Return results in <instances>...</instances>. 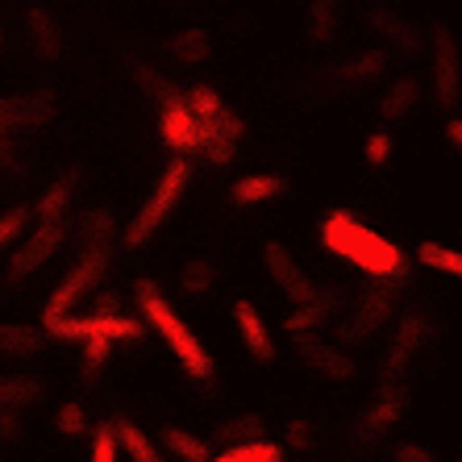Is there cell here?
<instances>
[{
  "label": "cell",
  "instance_id": "obj_34",
  "mask_svg": "<svg viewBox=\"0 0 462 462\" xmlns=\"http://www.w3.org/2000/svg\"><path fill=\"white\" fill-rule=\"evenodd\" d=\"M54 425H59V433H67V438H79V433H88L84 404H76V400H63V404L54 409Z\"/></svg>",
  "mask_w": 462,
  "mask_h": 462
},
{
  "label": "cell",
  "instance_id": "obj_35",
  "mask_svg": "<svg viewBox=\"0 0 462 462\" xmlns=\"http://www.w3.org/2000/svg\"><path fill=\"white\" fill-rule=\"evenodd\" d=\"M30 221H33L30 205H17V208H9V213H0V250H9V242H17Z\"/></svg>",
  "mask_w": 462,
  "mask_h": 462
},
{
  "label": "cell",
  "instance_id": "obj_40",
  "mask_svg": "<svg viewBox=\"0 0 462 462\" xmlns=\"http://www.w3.org/2000/svg\"><path fill=\"white\" fill-rule=\"evenodd\" d=\"M446 142H450L454 151L462 154V117H450V121H446Z\"/></svg>",
  "mask_w": 462,
  "mask_h": 462
},
{
  "label": "cell",
  "instance_id": "obj_7",
  "mask_svg": "<svg viewBox=\"0 0 462 462\" xmlns=\"http://www.w3.org/2000/svg\"><path fill=\"white\" fill-rule=\"evenodd\" d=\"M366 30L379 38V51L383 54H396V59H420V54H430V30H420L412 17L404 13L387 9V5H371L363 13Z\"/></svg>",
  "mask_w": 462,
  "mask_h": 462
},
{
  "label": "cell",
  "instance_id": "obj_14",
  "mask_svg": "<svg viewBox=\"0 0 462 462\" xmlns=\"http://www.w3.org/2000/svg\"><path fill=\"white\" fill-rule=\"evenodd\" d=\"M425 97H430V84H425L420 76H412V71L392 76L383 84V92H379V100H375V117L383 121V129L404 125V121H412L420 113Z\"/></svg>",
  "mask_w": 462,
  "mask_h": 462
},
{
  "label": "cell",
  "instance_id": "obj_6",
  "mask_svg": "<svg viewBox=\"0 0 462 462\" xmlns=\"http://www.w3.org/2000/svg\"><path fill=\"white\" fill-rule=\"evenodd\" d=\"M54 117V100L46 92L30 97H0V171H22L17 159V134L38 129Z\"/></svg>",
  "mask_w": 462,
  "mask_h": 462
},
{
  "label": "cell",
  "instance_id": "obj_24",
  "mask_svg": "<svg viewBox=\"0 0 462 462\" xmlns=\"http://www.w3.org/2000/svg\"><path fill=\"white\" fill-rule=\"evenodd\" d=\"M25 25H30V38L42 59H59V54H63V30H59V22H54L46 9L33 5V9L25 13Z\"/></svg>",
  "mask_w": 462,
  "mask_h": 462
},
{
  "label": "cell",
  "instance_id": "obj_32",
  "mask_svg": "<svg viewBox=\"0 0 462 462\" xmlns=\"http://www.w3.org/2000/svg\"><path fill=\"white\" fill-rule=\"evenodd\" d=\"M42 383L30 375H0V409H13V404H25V400H38Z\"/></svg>",
  "mask_w": 462,
  "mask_h": 462
},
{
  "label": "cell",
  "instance_id": "obj_13",
  "mask_svg": "<svg viewBox=\"0 0 462 462\" xmlns=\"http://www.w3.org/2000/svg\"><path fill=\"white\" fill-rule=\"evenodd\" d=\"M409 400L412 392L404 383H392V387H379L375 396H371V404H366L363 412H358V441H383L396 433V425L404 420V412H409Z\"/></svg>",
  "mask_w": 462,
  "mask_h": 462
},
{
  "label": "cell",
  "instance_id": "obj_39",
  "mask_svg": "<svg viewBox=\"0 0 462 462\" xmlns=\"http://www.w3.org/2000/svg\"><path fill=\"white\" fill-rule=\"evenodd\" d=\"M105 358H108V342H100V337L84 342V363H88V371H97V366H105Z\"/></svg>",
  "mask_w": 462,
  "mask_h": 462
},
{
  "label": "cell",
  "instance_id": "obj_33",
  "mask_svg": "<svg viewBox=\"0 0 462 462\" xmlns=\"http://www.w3.org/2000/svg\"><path fill=\"white\" fill-rule=\"evenodd\" d=\"M392 154H396V138L387 134V129H375V134H366V142H363V162L366 167H387L392 162Z\"/></svg>",
  "mask_w": 462,
  "mask_h": 462
},
{
  "label": "cell",
  "instance_id": "obj_12",
  "mask_svg": "<svg viewBox=\"0 0 462 462\" xmlns=\"http://www.w3.org/2000/svg\"><path fill=\"white\" fill-rule=\"evenodd\" d=\"M142 329L146 325L134 321V317H121V312H92V317H59V321H42V334L51 337H79V342H92V337H100V342H113V337H142Z\"/></svg>",
  "mask_w": 462,
  "mask_h": 462
},
{
  "label": "cell",
  "instance_id": "obj_19",
  "mask_svg": "<svg viewBox=\"0 0 462 462\" xmlns=\"http://www.w3.org/2000/svg\"><path fill=\"white\" fill-rule=\"evenodd\" d=\"M288 192V180L283 175H242V180L229 188V200L234 205H267V200H280Z\"/></svg>",
  "mask_w": 462,
  "mask_h": 462
},
{
  "label": "cell",
  "instance_id": "obj_38",
  "mask_svg": "<svg viewBox=\"0 0 462 462\" xmlns=\"http://www.w3.org/2000/svg\"><path fill=\"white\" fill-rule=\"evenodd\" d=\"M288 446H296V450H309V446H312V425L304 417H291L288 420Z\"/></svg>",
  "mask_w": 462,
  "mask_h": 462
},
{
  "label": "cell",
  "instance_id": "obj_28",
  "mask_svg": "<svg viewBox=\"0 0 462 462\" xmlns=\"http://www.w3.org/2000/svg\"><path fill=\"white\" fill-rule=\"evenodd\" d=\"M113 425H117V446L129 454V462H162V454L154 450V441L138 425H129L125 417H113Z\"/></svg>",
  "mask_w": 462,
  "mask_h": 462
},
{
  "label": "cell",
  "instance_id": "obj_11",
  "mask_svg": "<svg viewBox=\"0 0 462 462\" xmlns=\"http://www.w3.org/2000/svg\"><path fill=\"white\" fill-rule=\"evenodd\" d=\"M263 267H267L271 283L291 300V309H300V304H312L325 296V291L317 288V280L296 263V254H291L283 242H263Z\"/></svg>",
  "mask_w": 462,
  "mask_h": 462
},
{
  "label": "cell",
  "instance_id": "obj_42",
  "mask_svg": "<svg viewBox=\"0 0 462 462\" xmlns=\"http://www.w3.org/2000/svg\"><path fill=\"white\" fill-rule=\"evenodd\" d=\"M454 462H462V454H458V458H454Z\"/></svg>",
  "mask_w": 462,
  "mask_h": 462
},
{
  "label": "cell",
  "instance_id": "obj_26",
  "mask_svg": "<svg viewBox=\"0 0 462 462\" xmlns=\"http://www.w3.org/2000/svg\"><path fill=\"white\" fill-rule=\"evenodd\" d=\"M180 288L188 291V296H208V291L217 288V263L205 254H196L188 258L180 267Z\"/></svg>",
  "mask_w": 462,
  "mask_h": 462
},
{
  "label": "cell",
  "instance_id": "obj_25",
  "mask_svg": "<svg viewBox=\"0 0 462 462\" xmlns=\"http://www.w3.org/2000/svg\"><path fill=\"white\" fill-rule=\"evenodd\" d=\"M217 438L229 446H246V441H267V420L258 417V412H242V417H229L217 425Z\"/></svg>",
  "mask_w": 462,
  "mask_h": 462
},
{
  "label": "cell",
  "instance_id": "obj_23",
  "mask_svg": "<svg viewBox=\"0 0 462 462\" xmlns=\"http://www.w3.org/2000/svg\"><path fill=\"white\" fill-rule=\"evenodd\" d=\"M329 317H334V296H321V300L291 309L288 317H283V329H288L291 337H309V334H317Z\"/></svg>",
  "mask_w": 462,
  "mask_h": 462
},
{
  "label": "cell",
  "instance_id": "obj_5",
  "mask_svg": "<svg viewBox=\"0 0 462 462\" xmlns=\"http://www.w3.org/2000/svg\"><path fill=\"white\" fill-rule=\"evenodd\" d=\"M396 304H400L396 280H371L363 291H358L355 312L337 325V346H346V350H350V346H366L392 317H396Z\"/></svg>",
  "mask_w": 462,
  "mask_h": 462
},
{
  "label": "cell",
  "instance_id": "obj_31",
  "mask_svg": "<svg viewBox=\"0 0 462 462\" xmlns=\"http://www.w3.org/2000/svg\"><path fill=\"white\" fill-rule=\"evenodd\" d=\"M280 441H246V446H229V450L213 454V462H283Z\"/></svg>",
  "mask_w": 462,
  "mask_h": 462
},
{
  "label": "cell",
  "instance_id": "obj_21",
  "mask_svg": "<svg viewBox=\"0 0 462 462\" xmlns=\"http://www.w3.org/2000/svg\"><path fill=\"white\" fill-rule=\"evenodd\" d=\"M167 51H171L180 63H205V59H213V33H208L205 25H188V30L167 38Z\"/></svg>",
  "mask_w": 462,
  "mask_h": 462
},
{
  "label": "cell",
  "instance_id": "obj_1",
  "mask_svg": "<svg viewBox=\"0 0 462 462\" xmlns=\"http://www.w3.org/2000/svg\"><path fill=\"white\" fill-rule=\"evenodd\" d=\"M321 246L325 254H337L342 263L358 267L371 280L404 283V275H409V254L396 242H387L383 234H375L371 226H363L350 208H329L321 217Z\"/></svg>",
  "mask_w": 462,
  "mask_h": 462
},
{
  "label": "cell",
  "instance_id": "obj_36",
  "mask_svg": "<svg viewBox=\"0 0 462 462\" xmlns=\"http://www.w3.org/2000/svg\"><path fill=\"white\" fill-rule=\"evenodd\" d=\"M117 425L113 420H105V425H97V433H92V462H117Z\"/></svg>",
  "mask_w": 462,
  "mask_h": 462
},
{
  "label": "cell",
  "instance_id": "obj_27",
  "mask_svg": "<svg viewBox=\"0 0 462 462\" xmlns=\"http://www.w3.org/2000/svg\"><path fill=\"white\" fill-rule=\"evenodd\" d=\"M162 446L180 462H213V450H208L205 438H196V433H188V430H175V425L162 430Z\"/></svg>",
  "mask_w": 462,
  "mask_h": 462
},
{
  "label": "cell",
  "instance_id": "obj_8",
  "mask_svg": "<svg viewBox=\"0 0 462 462\" xmlns=\"http://www.w3.org/2000/svg\"><path fill=\"white\" fill-rule=\"evenodd\" d=\"M105 271H108V246H84L79 263L67 271L63 280H59V288L51 291L42 321H59V317H71V309H76L79 296H88L92 288H100Z\"/></svg>",
  "mask_w": 462,
  "mask_h": 462
},
{
  "label": "cell",
  "instance_id": "obj_10",
  "mask_svg": "<svg viewBox=\"0 0 462 462\" xmlns=\"http://www.w3.org/2000/svg\"><path fill=\"white\" fill-rule=\"evenodd\" d=\"M296 358H300V366L309 375L325 379V383H355V379L363 375L358 358L350 355L346 346L325 342V337H317V334L296 337Z\"/></svg>",
  "mask_w": 462,
  "mask_h": 462
},
{
  "label": "cell",
  "instance_id": "obj_16",
  "mask_svg": "<svg viewBox=\"0 0 462 462\" xmlns=\"http://www.w3.org/2000/svg\"><path fill=\"white\" fill-rule=\"evenodd\" d=\"M234 325H237V334H242V342H246V350H250V358H254V363L271 366L275 358H280L275 334L267 329L263 312H258L250 300H237V304H234Z\"/></svg>",
  "mask_w": 462,
  "mask_h": 462
},
{
  "label": "cell",
  "instance_id": "obj_41",
  "mask_svg": "<svg viewBox=\"0 0 462 462\" xmlns=\"http://www.w3.org/2000/svg\"><path fill=\"white\" fill-rule=\"evenodd\" d=\"M0 46H5V33H0Z\"/></svg>",
  "mask_w": 462,
  "mask_h": 462
},
{
  "label": "cell",
  "instance_id": "obj_22",
  "mask_svg": "<svg viewBox=\"0 0 462 462\" xmlns=\"http://www.w3.org/2000/svg\"><path fill=\"white\" fill-rule=\"evenodd\" d=\"M46 334L33 325H0V358H33L42 355Z\"/></svg>",
  "mask_w": 462,
  "mask_h": 462
},
{
  "label": "cell",
  "instance_id": "obj_3",
  "mask_svg": "<svg viewBox=\"0 0 462 462\" xmlns=\"http://www.w3.org/2000/svg\"><path fill=\"white\" fill-rule=\"evenodd\" d=\"M430 100L446 121L462 105V46L446 22H430Z\"/></svg>",
  "mask_w": 462,
  "mask_h": 462
},
{
  "label": "cell",
  "instance_id": "obj_4",
  "mask_svg": "<svg viewBox=\"0 0 462 462\" xmlns=\"http://www.w3.org/2000/svg\"><path fill=\"white\" fill-rule=\"evenodd\" d=\"M188 175H192V167H188V159H180V154H175V159L162 167V175H159V183H154L151 200L142 205V213L134 217V221L125 226V234H121V242H125L129 250H142L162 229V221L171 217V208L180 205L183 188H188Z\"/></svg>",
  "mask_w": 462,
  "mask_h": 462
},
{
  "label": "cell",
  "instance_id": "obj_9",
  "mask_svg": "<svg viewBox=\"0 0 462 462\" xmlns=\"http://www.w3.org/2000/svg\"><path fill=\"white\" fill-rule=\"evenodd\" d=\"M425 342H430V317L425 312H404L396 321V334H392V342H387L383 358H379V383L392 387L400 383V379L412 371V363L420 358V350H425Z\"/></svg>",
  "mask_w": 462,
  "mask_h": 462
},
{
  "label": "cell",
  "instance_id": "obj_37",
  "mask_svg": "<svg viewBox=\"0 0 462 462\" xmlns=\"http://www.w3.org/2000/svg\"><path fill=\"white\" fill-rule=\"evenodd\" d=\"M387 462H441V458L430 450V446H417V441H396Z\"/></svg>",
  "mask_w": 462,
  "mask_h": 462
},
{
  "label": "cell",
  "instance_id": "obj_17",
  "mask_svg": "<svg viewBox=\"0 0 462 462\" xmlns=\"http://www.w3.org/2000/svg\"><path fill=\"white\" fill-rule=\"evenodd\" d=\"M392 71V54H383L379 46H366V51H350L342 54L334 63V76L342 79L346 88H366V84H379L387 79Z\"/></svg>",
  "mask_w": 462,
  "mask_h": 462
},
{
  "label": "cell",
  "instance_id": "obj_18",
  "mask_svg": "<svg viewBox=\"0 0 462 462\" xmlns=\"http://www.w3.org/2000/svg\"><path fill=\"white\" fill-rule=\"evenodd\" d=\"M337 33H342V0H309V13H304L309 46L325 51V46L337 42Z\"/></svg>",
  "mask_w": 462,
  "mask_h": 462
},
{
  "label": "cell",
  "instance_id": "obj_30",
  "mask_svg": "<svg viewBox=\"0 0 462 462\" xmlns=\"http://www.w3.org/2000/svg\"><path fill=\"white\" fill-rule=\"evenodd\" d=\"M183 97H188V108L196 113V121H200V125H213V121L229 108L226 97H221L213 84H192V88H183Z\"/></svg>",
  "mask_w": 462,
  "mask_h": 462
},
{
  "label": "cell",
  "instance_id": "obj_20",
  "mask_svg": "<svg viewBox=\"0 0 462 462\" xmlns=\"http://www.w3.org/2000/svg\"><path fill=\"white\" fill-rule=\"evenodd\" d=\"M76 183H79V171H76V167L59 175V180H54L51 188L42 192V200L33 205V221H63L67 205H71V196H76Z\"/></svg>",
  "mask_w": 462,
  "mask_h": 462
},
{
  "label": "cell",
  "instance_id": "obj_15",
  "mask_svg": "<svg viewBox=\"0 0 462 462\" xmlns=\"http://www.w3.org/2000/svg\"><path fill=\"white\" fill-rule=\"evenodd\" d=\"M63 242H67V221H38L33 234L25 237L22 246H17V254L9 258V283H22L25 275L42 271Z\"/></svg>",
  "mask_w": 462,
  "mask_h": 462
},
{
  "label": "cell",
  "instance_id": "obj_2",
  "mask_svg": "<svg viewBox=\"0 0 462 462\" xmlns=\"http://www.w3.org/2000/svg\"><path fill=\"white\" fill-rule=\"evenodd\" d=\"M134 296H138V312H142V325H151L154 334L167 342V350H171L175 358L183 363V371L196 379V383H208V379L217 375V363L213 355H208V346L200 342V337L188 329V321H183L180 312L171 309V300L162 296V288L154 280H138L134 283Z\"/></svg>",
  "mask_w": 462,
  "mask_h": 462
},
{
  "label": "cell",
  "instance_id": "obj_29",
  "mask_svg": "<svg viewBox=\"0 0 462 462\" xmlns=\"http://www.w3.org/2000/svg\"><path fill=\"white\" fill-rule=\"evenodd\" d=\"M417 263L430 271H441V275H454L462 280V250L446 246V242H420L417 246Z\"/></svg>",
  "mask_w": 462,
  "mask_h": 462
}]
</instances>
